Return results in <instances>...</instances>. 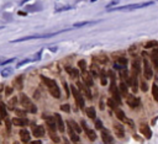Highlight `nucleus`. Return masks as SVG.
<instances>
[{
  "instance_id": "obj_13",
  "label": "nucleus",
  "mask_w": 158,
  "mask_h": 144,
  "mask_svg": "<svg viewBox=\"0 0 158 144\" xmlns=\"http://www.w3.org/2000/svg\"><path fill=\"white\" fill-rule=\"evenodd\" d=\"M127 105L130 107H137L139 105V98L136 97L135 95H127Z\"/></svg>"
},
{
  "instance_id": "obj_40",
  "label": "nucleus",
  "mask_w": 158,
  "mask_h": 144,
  "mask_svg": "<svg viewBox=\"0 0 158 144\" xmlns=\"http://www.w3.org/2000/svg\"><path fill=\"white\" fill-rule=\"evenodd\" d=\"M4 119H5V123H6V129H7V132H10V130H11V122H10L9 117H5Z\"/></svg>"
},
{
  "instance_id": "obj_22",
  "label": "nucleus",
  "mask_w": 158,
  "mask_h": 144,
  "mask_svg": "<svg viewBox=\"0 0 158 144\" xmlns=\"http://www.w3.org/2000/svg\"><path fill=\"white\" fill-rule=\"evenodd\" d=\"M120 78H121V81H123V82H126L127 85H130V78H128V73H127V70H126L125 68L120 70Z\"/></svg>"
},
{
  "instance_id": "obj_17",
  "label": "nucleus",
  "mask_w": 158,
  "mask_h": 144,
  "mask_svg": "<svg viewBox=\"0 0 158 144\" xmlns=\"http://www.w3.org/2000/svg\"><path fill=\"white\" fill-rule=\"evenodd\" d=\"M54 119H56V123H57V128L59 129V132H64V122H63V119H62V117L58 114V113H56L54 114Z\"/></svg>"
},
{
  "instance_id": "obj_5",
  "label": "nucleus",
  "mask_w": 158,
  "mask_h": 144,
  "mask_svg": "<svg viewBox=\"0 0 158 144\" xmlns=\"http://www.w3.org/2000/svg\"><path fill=\"white\" fill-rule=\"evenodd\" d=\"M70 91H72V94H73V96H74V98H75V103L78 105V107H79L80 110H84V98H83V96H81L80 90H78L74 85H70Z\"/></svg>"
},
{
  "instance_id": "obj_1",
  "label": "nucleus",
  "mask_w": 158,
  "mask_h": 144,
  "mask_svg": "<svg viewBox=\"0 0 158 144\" xmlns=\"http://www.w3.org/2000/svg\"><path fill=\"white\" fill-rule=\"evenodd\" d=\"M41 80L46 84V86L48 87V91H49V94L54 97V98H59L60 97V90H59V87H58V85H57V82L53 80V79H49V78H47V76H41Z\"/></svg>"
},
{
  "instance_id": "obj_8",
  "label": "nucleus",
  "mask_w": 158,
  "mask_h": 144,
  "mask_svg": "<svg viewBox=\"0 0 158 144\" xmlns=\"http://www.w3.org/2000/svg\"><path fill=\"white\" fill-rule=\"evenodd\" d=\"M81 78H83V81H84L85 85H88V86H93L94 80H93V75H91V73H89L88 70H84V71H81Z\"/></svg>"
},
{
  "instance_id": "obj_37",
  "label": "nucleus",
  "mask_w": 158,
  "mask_h": 144,
  "mask_svg": "<svg viewBox=\"0 0 158 144\" xmlns=\"http://www.w3.org/2000/svg\"><path fill=\"white\" fill-rule=\"evenodd\" d=\"M26 110H15V113L17 114V117H26Z\"/></svg>"
},
{
  "instance_id": "obj_3",
  "label": "nucleus",
  "mask_w": 158,
  "mask_h": 144,
  "mask_svg": "<svg viewBox=\"0 0 158 144\" xmlns=\"http://www.w3.org/2000/svg\"><path fill=\"white\" fill-rule=\"evenodd\" d=\"M20 103L23 107V110H26L27 112H30V113H36L37 112L36 106L32 103V101L30 100V97H27L25 94H21L20 95Z\"/></svg>"
},
{
  "instance_id": "obj_14",
  "label": "nucleus",
  "mask_w": 158,
  "mask_h": 144,
  "mask_svg": "<svg viewBox=\"0 0 158 144\" xmlns=\"http://www.w3.org/2000/svg\"><path fill=\"white\" fill-rule=\"evenodd\" d=\"M32 134H33V137H36V138H41V137L44 135V128H43L42 126H35V127L32 128Z\"/></svg>"
},
{
  "instance_id": "obj_53",
  "label": "nucleus",
  "mask_w": 158,
  "mask_h": 144,
  "mask_svg": "<svg viewBox=\"0 0 158 144\" xmlns=\"http://www.w3.org/2000/svg\"><path fill=\"white\" fill-rule=\"evenodd\" d=\"M26 1H27V0H22V4H23V2H26Z\"/></svg>"
},
{
  "instance_id": "obj_34",
  "label": "nucleus",
  "mask_w": 158,
  "mask_h": 144,
  "mask_svg": "<svg viewBox=\"0 0 158 144\" xmlns=\"http://www.w3.org/2000/svg\"><path fill=\"white\" fill-rule=\"evenodd\" d=\"M78 66H79L80 71H84V70H86V62H85L84 59L79 60V62H78Z\"/></svg>"
},
{
  "instance_id": "obj_2",
  "label": "nucleus",
  "mask_w": 158,
  "mask_h": 144,
  "mask_svg": "<svg viewBox=\"0 0 158 144\" xmlns=\"http://www.w3.org/2000/svg\"><path fill=\"white\" fill-rule=\"evenodd\" d=\"M109 76H110V92L112 95V98L121 105V98H120V94H118V87L116 86V81H115V74L112 70H109Z\"/></svg>"
},
{
  "instance_id": "obj_7",
  "label": "nucleus",
  "mask_w": 158,
  "mask_h": 144,
  "mask_svg": "<svg viewBox=\"0 0 158 144\" xmlns=\"http://www.w3.org/2000/svg\"><path fill=\"white\" fill-rule=\"evenodd\" d=\"M101 139H102L104 144H112L114 143V138L111 137L109 129H105V128L101 129Z\"/></svg>"
},
{
  "instance_id": "obj_25",
  "label": "nucleus",
  "mask_w": 158,
  "mask_h": 144,
  "mask_svg": "<svg viewBox=\"0 0 158 144\" xmlns=\"http://www.w3.org/2000/svg\"><path fill=\"white\" fill-rule=\"evenodd\" d=\"M86 116L89 117V118H91V119H95L96 118V112H95V108L91 106V107H89V108H86Z\"/></svg>"
},
{
  "instance_id": "obj_10",
  "label": "nucleus",
  "mask_w": 158,
  "mask_h": 144,
  "mask_svg": "<svg viewBox=\"0 0 158 144\" xmlns=\"http://www.w3.org/2000/svg\"><path fill=\"white\" fill-rule=\"evenodd\" d=\"M44 119H46V123H47V127H48V132H56L58 129L54 117H44Z\"/></svg>"
},
{
  "instance_id": "obj_52",
  "label": "nucleus",
  "mask_w": 158,
  "mask_h": 144,
  "mask_svg": "<svg viewBox=\"0 0 158 144\" xmlns=\"http://www.w3.org/2000/svg\"><path fill=\"white\" fill-rule=\"evenodd\" d=\"M2 87H4V86H2V84H0V91H2Z\"/></svg>"
},
{
  "instance_id": "obj_30",
  "label": "nucleus",
  "mask_w": 158,
  "mask_h": 144,
  "mask_svg": "<svg viewBox=\"0 0 158 144\" xmlns=\"http://www.w3.org/2000/svg\"><path fill=\"white\" fill-rule=\"evenodd\" d=\"M152 95H153L154 100L158 102V86H157V84L152 85Z\"/></svg>"
},
{
  "instance_id": "obj_39",
  "label": "nucleus",
  "mask_w": 158,
  "mask_h": 144,
  "mask_svg": "<svg viewBox=\"0 0 158 144\" xmlns=\"http://www.w3.org/2000/svg\"><path fill=\"white\" fill-rule=\"evenodd\" d=\"M116 62H117L118 64H121V65H126V64H127V59H126L125 57H120V58H116Z\"/></svg>"
},
{
  "instance_id": "obj_47",
  "label": "nucleus",
  "mask_w": 158,
  "mask_h": 144,
  "mask_svg": "<svg viewBox=\"0 0 158 144\" xmlns=\"http://www.w3.org/2000/svg\"><path fill=\"white\" fill-rule=\"evenodd\" d=\"M147 89H148V87H147V84H146L144 81H141V90H142V91H147Z\"/></svg>"
},
{
  "instance_id": "obj_46",
  "label": "nucleus",
  "mask_w": 158,
  "mask_h": 144,
  "mask_svg": "<svg viewBox=\"0 0 158 144\" xmlns=\"http://www.w3.org/2000/svg\"><path fill=\"white\" fill-rule=\"evenodd\" d=\"M95 127H96V129H102L104 127H102V122L101 121H96L95 122Z\"/></svg>"
},
{
  "instance_id": "obj_49",
  "label": "nucleus",
  "mask_w": 158,
  "mask_h": 144,
  "mask_svg": "<svg viewBox=\"0 0 158 144\" xmlns=\"http://www.w3.org/2000/svg\"><path fill=\"white\" fill-rule=\"evenodd\" d=\"M63 86H64V89H65V92H67V96H69V87H68V85H67V82L65 81H63Z\"/></svg>"
},
{
  "instance_id": "obj_18",
  "label": "nucleus",
  "mask_w": 158,
  "mask_h": 144,
  "mask_svg": "<svg viewBox=\"0 0 158 144\" xmlns=\"http://www.w3.org/2000/svg\"><path fill=\"white\" fill-rule=\"evenodd\" d=\"M19 134H20V138H21V142L22 143H28L30 142V138L31 137H30V132L27 129H21Z\"/></svg>"
},
{
  "instance_id": "obj_55",
  "label": "nucleus",
  "mask_w": 158,
  "mask_h": 144,
  "mask_svg": "<svg viewBox=\"0 0 158 144\" xmlns=\"http://www.w3.org/2000/svg\"><path fill=\"white\" fill-rule=\"evenodd\" d=\"M14 144H19V143H17V142H15V143H14Z\"/></svg>"
},
{
  "instance_id": "obj_29",
  "label": "nucleus",
  "mask_w": 158,
  "mask_h": 144,
  "mask_svg": "<svg viewBox=\"0 0 158 144\" xmlns=\"http://www.w3.org/2000/svg\"><path fill=\"white\" fill-rule=\"evenodd\" d=\"M107 105H109V107H110L111 110H114V111H115V110L117 108V105H118V103H117L114 98H109V100H107Z\"/></svg>"
},
{
  "instance_id": "obj_48",
  "label": "nucleus",
  "mask_w": 158,
  "mask_h": 144,
  "mask_svg": "<svg viewBox=\"0 0 158 144\" xmlns=\"http://www.w3.org/2000/svg\"><path fill=\"white\" fill-rule=\"evenodd\" d=\"M16 58H10V59H7V60H4V62H1V65H5V64H9V63H11V62H14Z\"/></svg>"
},
{
  "instance_id": "obj_54",
  "label": "nucleus",
  "mask_w": 158,
  "mask_h": 144,
  "mask_svg": "<svg viewBox=\"0 0 158 144\" xmlns=\"http://www.w3.org/2000/svg\"><path fill=\"white\" fill-rule=\"evenodd\" d=\"M0 124H1V116H0Z\"/></svg>"
},
{
  "instance_id": "obj_41",
  "label": "nucleus",
  "mask_w": 158,
  "mask_h": 144,
  "mask_svg": "<svg viewBox=\"0 0 158 144\" xmlns=\"http://www.w3.org/2000/svg\"><path fill=\"white\" fill-rule=\"evenodd\" d=\"M89 23H93V22H89V21H85V22H77V23H74V27H83V26L89 25Z\"/></svg>"
},
{
  "instance_id": "obj_31",
  "label": "nucleus",
  "mask_w": 158,
  "mask_h": 144,
  "mask_svg": "<svg viewBox=\"0 0 158 144\" xmlns=\"http://www.w3.org/2000/svg\"><path fill=\"white\" fill-rule=\"evenodd\" d=\"M156 47H158V42L157 41H149V42H147L144 44V48L146 49H148V48H156Z\"/></svg>"
},
{
  "instance_id": "obj_23",
  "label": "nucleus",
  "mask_w": 158,
  "mask_h": 144,
  "mask_svg": "<svg viewBox=\"0 0 158 144\" xmlns=\"http://www.w3.org/2000/svg\"><path fill=\"white\" fill-rule=\"evenodd\" d=\"M114 130H115V134H116L118 138H123V127H122L121 124L115 123V124H114Z\"/></svg>"
},
{
  "instance_id": "obj_16",
  "label": "nucleus",
  "mask_w": 158,
  "mask_h": 144,
  "mask_svg": "<svg viewBox=\"0 0 158 144\" xmlns=\"http://www.w3.org/2000/svg\"><path fill=\"white\" fill-rule=\"evenodd\" d=\"M139 132L146 137V138H151L152 137V130L149 129V127L147 126V124H141V127H139Z\"/></svg>"
},
{
  "instance_id": "obj_11",
  "label": "nucleus",
  "mask_w": 158,
  "mask_h": 144,
  "mask_svg": "<svg viewBox=\"0 0 158 144\" xmlns=\"http://www.w3.org/2000/svg\"><path fill=\"white\" fill-rule=\"evenodd\" d=\"M81 127H83V129L85 130V133H86V137L89 138V140L94 142V140L96 139V133H95L94 130H91V129H89V128L86 127V123H85V121H81Z\"/></svg>"
},
{
  "instance_id": "obj_27",
  "label": "nucleus",
  "mask_w": 158,
  "mask_h": 144,
  "mask_svg": "<svg viewBox=\"0 0 158 144\" xmlns=\"http://www.w3.org/2000/svg\"><path fill=\"white\" fill-rule=\"evenodd\" d=\"M94 59L98 60V62L101 63V64H106V63L109 62V58H107L106 55H104V54H101V55H99V57H95Z\"/></svg>"
},
{
  "instance_id": "obj_51",
  "label": "nucleus",
  "mask_w": 158,
  "mask_h": 144,
  "mask_svg": "<svg viewBox=\"0 0 158 144\" xmlns=\"http://www.w3.org/2000/svg\"><path fill=\"white\" fill-rule=\"evenodd\" d=\"M28 144H42L41 140H33V142H30Z\"/></svg>"
},
{
  "instance_id": "obj_4",
  "label": "nucleus",
  "mask_w": 158,
  "mask_h": 144,
  "mask_svg": "<svg viewBox=\"0 0 158 144\" xmlns=\"http://www.w3.org/2000/svg\"><path fill=\"white\" fill-rule=\"evenodd\" d=\"M153 1L143 2V4H131V5H125V6H117V7H109L110 11H122V10H135V9H141L152 5Z\"/></svg>"
},
{
  "instance_id": "obj_44",
  "label": "nucleus",
  "mask_w": 158,
  "mask_h": 144,
  "mask_svg": "<svg viewBox=\"0 0 158 144\" xmlns=\"http://www.w3.org/2000/svg\"><path fill=\"white\" fill-rule=\"evenodd\" d=\"M12 91H14V89L9 86V87H6V89H5V95H6V96H10V95L12 94Z\"/></svg>"
},
{
  "instance_id": "obj_42",
  "label": "nucleus",
  "mask_w": 158,
  "mask_h": 144,
  "mask_svg": "<svg viewBox=\"0 0 158 144\" xmlns=\"http://www.w3.org/2000/svg\"><path fill=\"white\" fill-rule=\"evenodd\" d=\"M30 62H31L30 59H25V60H21L20 63H17L16 68H20V66H22V65H25V64H27V63H30Z\"/></svg>"
},
{
  "instance_id": "obj_6",
  "label": "nucleus",
  "mask_w": 158,
  "mask_h": 144,
  "mask_svg": "<svg viewBox=\"0 0 158 144\" xmlns=\"http://www.w3.org/2000/svg\"><path fill=\"white\" fill-rule=\"evenodd\" d=\"M143 76L147 80L152 79V76H153V70H152V66H151V64H149L147 58L143 59Z\"/></svg>"
},
{
  "instance_id": "obj_36",
  "label": "nucleus",
  "mask_w": 158,
  "mask_h": 144,
  "mask_svg": "<svg viewBox=\"0 0 158 144\" xmlns=\"http://www.w3.org/2000/svg\"><path fill=\"white\" fill-rule=\"evenodd\" d=\"M90 71H91V75H93V76H98V75H99V73H100V71L98 70V68H96V65H95V64H93V65H91Z\"/></svg>"
},
{
  "instance_id": "obj_35",
  "label": "nucleus",
  "mask_w": 158,
  "mask_h": 144,
  "mask_svg": "<svg viewBox=\"0 0 158 144\" xmlns=\"http://www.w3.org/2000/svg\"><path fill=\"white\" fill-rule=\"evenodd\" d=\"M48 133H49L51 139H52L54 143H58V142H59V137L57 135V133H56V132H48Z\"/></svg>"
},
{
  "instance_id": "obj_28",
  "label": "nucleus",
  "mask_w": 158,
  "mask_h": 144,
  "mask_svg": "<svg viewBox=\"0 0 158 144\" xmlns=\"http://www.w3.org/2000/svg\"><path fill=\"white\" fill-rule=\"evenodd\" d=\"M0 116H1V118H5V117H7L6 106H5L2 102H0Z\"/></svg>"
},
{
  "instance_id": "obj_15",
  "label": "nucleus",
  "mask_w": 158,
  "mask_h": 144,
  "mask_svg": "<svg viewBox=\"0 0 158 144\" xmlns=\"http://www.w3.org/2000/svg\"><path fill=\"white\" fill-rule=\"evenodd\" d=\"M12 123L15 126H21L22 127V126H27L30 123V121L26 117H16V118L12 119Z\"/></svg>"
},
{
  "instance_id": "obj_9",
  "label": "nucleus",
  "mask_w": 158,
  "mask_h": 144,
  "mask_svg": "<svg viewBox=\"0 0 158 144\" xmlns=\"http://www.w3.org/2000/svg\"><path fill=\"white\" fill-rule=\"evenodd\" d=\"M77 86L79 87V90H80V92H83L89 100H91L93 97H91V92H90V90H89V86L88 85H85L84 82H81V81H78L77 82Z\"/></svg>"
},
{
  "instance_id": "obj_38",
  "label": "nucleus",
  "mask_w": 158,
  "mask_h": 144,
  "mask_svg": "<svg viewBox=\"0 0 158 144\" xmlns=\"http://www.w3.org/2000/svg\"><path fill=\"white\" fill-rule=\"evenodd\" d=\"M16 102H17V98H16V97H12V98L9 101V105H7L9 108H10V110H14V106L16 105Z\"/></svg>"
},
{
  "instance_id": "obj_20",
  "label": "nucleus",
  "mask_w": 158,
  "mask_h": 144,
  "mask_svg": "<svg viewBox=\"0 0 158 144\" xmlns=\"http://www.w3.org/2000/svg\"><path fill=\"white\" fill-rule=\"evenodd\" d=\"M65 71L70 75V78L72 79H77L78 76H79V70L77 69V68H72V66H67L65 68Z\"/></svg>"
},
{
  "instance_id": "obj_24",
  "label": "nucleus",
  "mask_w": 158,
  "mask_h": 144,
  "mask_svg": "<svg viewBox=\"0 0 158 144\" xmlns=\"http://www.w3.org/2000/svg\"><path fill=\"white\" fill-rule=\"evenodd\" d=\"M22 80H23V75H20V76H17V78L14 80V86H15L17 90H21V89L23 87Z\"/></svg>"
},
{
  "instance_id": "obj_43",
  "label": "nucleus",
  "mask_w": 158,
  "mask_h": 144,
  "mask_svg": "<svg viewBox=\"0 0 158 144\" xmlns=\"http://www.w3.org/2000/svg\"><path fill=\"white\" fill-rule=\"evenodd\" d=\"M114 68L116 69V70H121V69H123V68H126V65H121V64H118L117 62L114 64Z\"/></svg>"
},
{
  "instance_id": "obj_33",
  "label": "nucleus",
  "mask_w": 158,
  "mask_h": 144,
  "mask_svg": "<svg viewBox=\"0 0 158 144\" xmlns=\"http://www.w3.org/2000/svg\"><path fill=\"white\" fill-rule=\"evenodd\" d=\"M100 82L101 85H106L107 84V80H106V75H105V71L104 70H100Z\"/></svg>"
},
{
  "instance_id": "obj_26",
  "label": "nucleus",
  "mask_w": 158,
  "mask_h": 144,
  "mask_svg": "<svg viewBox=\"0 0 158 144\" xmlns=\"http://www.w3.org/2000/svg\"><path fill=\"white\" fill-rule=\"evenodd\" d=\"M67 123H68V124H69V126H70V127H72L77 133H80V132H81V127H79V124H78V123H75L74 121H72V119H70V121H68Z\"/></svg>"
},
{
  "instance_id": "obj_19",
  "label": "nucleus",
  "mask_w": 158,
  "mask_h": 144,
  "mask_svg": "<svg viewBox=\"0 0 158 144\" xmlns=\"http://www.w3.org/2000/svg\"><path fill=\"white\" fill-rule=\"evenodd\" d=\"M118 90H120V94H121L123 97H127V95H128V85H127L126 82L121 81L120 85H118Z\"/></svg>"
},
{
  "instance_id": "obj_32",
  "label": "nucleus",
  "mask_w": 158,
  "mask_h": 144,
  "mask_svg": "<svg viewBox=\"0 0 158 144\" xmlns=\"http://www.w3.org/2000/svg\"><path fill=\"white\" fill-rule=\"evenodd\" d=\"M12 71H14V69H12V68H5V69L1 71V75H2L4 78H7L9 75H11V74H12Z\"/></svg>"
},
{
  "instance_id": "obj_12",
  "label": "nucleus",
  "mask_w": 158,
  "mask_h": 144,
  "mask_svg": "<svg viewBox=\"0 0 158 144\" xmlns=\"http://www.w3.org/2000/svg\"><path fill=\"white\" fill-rule=\"evenodd\" d=\"M68 134H69V138L72 139L73 143H75V144H80V139H79L78 133H77L69 124H68Z\"/></svg>"
},
{
  "instance_id": "obj_56",
  "label": "nucleus",
  "mask_w": 158,
  "mask_h": 144,
  "mask_svg": "<svg viewBox=\"0 0 158 144\" xmlns=\"http://www.w3.org/2000/svg\"><path fill=\"white\" fill-rule=\"evenodd\" d=\"M1 28H2V27H0V30H1Z\"/></svg>"
},
{
  "instance_id": "obj_21",
  "label": "nucleus",
  "mask_w": 158,
  "mask_h": 144,
  "mask_svg": "<svg viewBox=\"0 0 158 144\" xmlns=\"http://www.w3.org/2000/svg\"><path fill=\"white\" fill-rule=\"evenodd\" d=\"M151 59H152V62H153L154 68L158 69V48H157V47L152 50V53H151Z\"/></svg>"
},
{
  "instance_id": "obj_50",
  "label": "nucleus",
  "mask_w": 158,
  "mask_h": 144,
  "mask_svg": "<svg viewBox=\"0 0 158 144\" xmlns=\"http://www.w3.org/2000/svg\"><path fill=\"white\" fill-rule=\"evenodd\" d=\"M41 54H42V50H40V52L36 54V57L33 58V60H38V59H41Z\"/></svg>"
},
{
  "instance_id": "obj_45",
  "label": "nucleus",
  "mask_w": 158,
  "mask_h": 144,
  "mask_svg": "<svg viewBox=\"0 0 158 144\" xmlns=\"http://www.w3.org/2000/svg\"><path fill=\"white\" fill-rule=\"evenodd\" d=\"M60 110L64 111V112H69V111H70V106H69V105H63V106L60 107Z\"/></svg>"
}]
</instances>
